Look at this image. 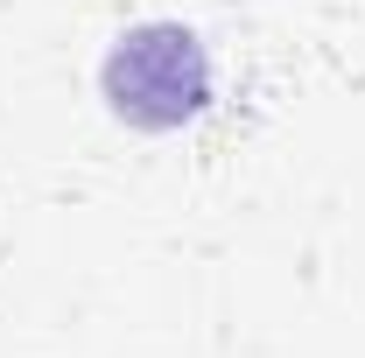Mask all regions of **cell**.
<instances>
[{"label": "cell", "instance_id": "cell-1", "mask_svg": "<svg viewBox=\"0 0 365 358\" xmlns=\"http://www.w3.org/2000/svg\"><path fill=\"white\" fill-rule=\"evenodd\" d=\"M98 85H106V106L127 127L169 134V127H190L211 106V49L182 21H140L106 49Z\"/></svg>", "mask_w": 365, "mask_h": 358}]
</instances>
